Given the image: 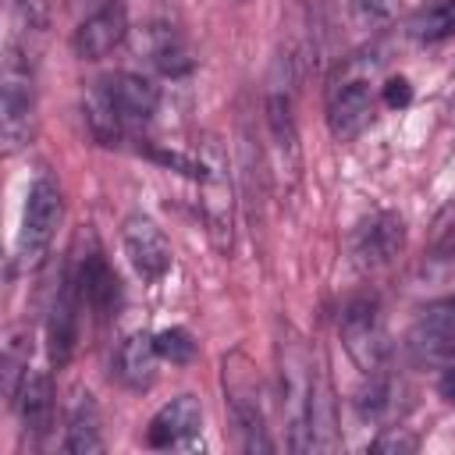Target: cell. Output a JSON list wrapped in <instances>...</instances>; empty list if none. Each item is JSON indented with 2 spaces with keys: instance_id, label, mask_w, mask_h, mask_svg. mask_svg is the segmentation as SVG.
I'll list each match as a JSON object with an SVG mask.
<instances>
[{
  "instance_id": "obj_1",
  "label": "cell",
  "mask_w": 455,
  "mask_h": 455,
  "mask_svg": "<svg viewBox=\"0 0 455 455\" xmlns=\"http://www.w3.org/2000/svg\"><path fill=\"white\" fill-rule=\"evenodd\" d=\"M64 217V199L53 178L39 174L28 192H25V210H21V228H18V242H14V259L18 267H39L43 256L53 245L57 224Z\"/></svg>"
},
{
  "instance_id": "obj_2",
  "label": "cell",
  "mask_w": 455,
  "mask_h": 455,
  "mask_svg": "<svg viewBox=\"0 0 455 455\" xmlns=\"http://www.w3.org/2000/svg\"><path fill=\"white\" fill-rule=\"evenodd\" d=\"M0 82H4L0 85V124H4L7 153H14L32 139V128H36V78H32V64L18 50V43L7 46Z\"/></svg>"
},
{
  "instance_id": "obj_3",
  "label": "cell",
  "mask_w": 455,
  "mask_h": 455,
  "mask_svg": "<svg viewBox=\"0 0 455 455\" xmlns=\"http://www.w3.org/2000/svg\"><path fill=\"white\" fill-rule=\"evenodd\" d=\"M316 370L309 363V352L302 348L299 338L288 334L281 341V395H284V419L291 430V448L306 451L309 448V398H313Z\"/></svg>"
},
{
  "instance_id": "obj_4",
  "label": "cell",
  "mask_w": 455,
  "mask_h": 455,
  "mask_svg": "<svg viewBox=\"0 0 455 455\" xmlns=\"http://www.w3.org/2000/svg\"><path fill=\"white\" fill-rule=\"evenodd\" d=\"M370 121H373L370 78L352 68V71H345V75L331 85V96H327V124H331L334 139L348 142V139H355Z\"/></svg>"
},
{
  "instance_id": "obj_5",
  "label": "cell",
  "mask_w": 455,
  "mask_h": 455,
  "mask_svg": "<svg viewBox=\"0 0 455 455\" xmlns=\"http://www.w3.org/2000/svg\"><path fill=\"white\" fill-rule=\"evenodd\" d=\"M224 377H231V384L228 380L224 384H228V405H231L242 448L245 451H274V441H270V430L263 419V405H259V387H256L252 373H245V370L238 373L224 359Z\"/></svg>"
},
{
  "instance_id": "obj_6",
  "label": "cell",
  "mask_w": 455,
  "mask_h": 455,
  "mask_svg": "<svg viewBox=\"0 0 455 455\" xmlns=\"http://www.w3.org/2000/svg\"><path fill=\"white\" fill-rule=\"evenodd\" d=\"M384 331H380V309H377V299L363 295V299H352L341 313V341L348 348V355L366 370H380V352H384Z\"/></svg>"
},
{
  "instance_id": "obj_7",
  "label": "cell",
  "mask_w": 455,
  "mask_h": 455,
  "mask_svg": "<svg viewBox=\"0 0 455 455\" xmlns=\"http://www.w3.org/2000/svg\"><path fill=\"white\" fill-rule=\"evenodd\" d=\"M121 242H124V252L142 281H160L171 270V242L149 217H142V213L128 217L121 228Z\"/></svg>"
},
{
  "instance_id": "obj_8",
  "label": "cell",
  "mask_w": 455,
  "mask_h": 455,
  "mask_svg": "<svg viewBox=\"0 0 455 455\" xmlns=\"http://www.w3.org/2000/svg\"><path fill=\"white\" fill-rule=\"evenodd\" d=\"M96 96L114 110V117L121 124H142V121H149L156 114V103H160L156 85L149 78H142V75H132V71L110 75L96 89Z\"/></svg>"
},
{
  "instance_id": "obj_9",
  "label": "cell",
  "mask_w": 455,
  "mask_h": 455,
  "mask_svg": "<svg viewBox=\"0 0 455 455\" xmlns=\"http://www.w3.org/2000/svg\"><path fill=\"white\" fill-rule=\"evenodd\" d=\"M405 249V224L398 213H373L352 235V256L359 267H387Z\"/></svg>"
},
{
  "instance_id": "obj_10",
  "label": "cell",
  "mask_w": 455,
  "mask_h": 455,
  "mask_svg": "<svg viewBox=\"0 0 455 455\" xmlns=\"http://www.w3.org/2000/svg\"><path fill=\"white\" fill-rule=\"evenodd\" d=\"M82 295H78V281L68 274L60 277V288L50 302L46 313V348H50V363L53 366H68L75 341H78V309H82Z\"/></svg>"
},
{
  "instance_id": "obj_11",
  "label": "cell",
  "mask_w": 455,
  "mask_h": 455,
  "mask_svg": "<svg viewBox=\"0 0 455 455\" xmlns=\"http://www.w3.org/2000/svg\"><path fill=\"white\" fill-rule=\"evenodd\" d=\"M409 341L419 359L451 363L455 359V295H444V299L423 306Z\"/></svg>"
},
{
  "instance_id": "obj_12",
  "label": "cell",
  "mask_w": 455,
  "mask_h": 455,
  "mask_svg": "<svg viewBox=\"0 0 455 455\" xmlns=\"http://www.w3.org/2000/svg\"><path fill=\"white\" fill-rule=\"evenodd\" d=\"M128 36V11L124 4H103L100 11H92L71 36V50L82 60H100L107 57L114 46H121V39Z\"/></svg>"
},
{
  "instance_id": "obj_13",
  "label": "cell",
  "mask_w": 455,
  "mask_h": 455,
  "mask_svg": "<svg viewBox=\"0 0 455 455\" xmlns=\"http://www.w3.org/2000/svg\"><path fill=\"white\" fill-rule=\"evenodd\" d=\"M267 124L281 153L295 156L299 149V132H295V85H291V60L281 57L274 64L270 85H267Z\"/></svg>"
},
{
  "instance_id": "obj_14",
  "label": "cell",
  "mask_w": 455,
  "mask_h": 455,
  "mask_svg": "<svg viewBox=\"0 0 455 455\" xmlns=\"http://www.w3.org/2000/svg\"><path fill=\"white\" fill-rule=\"evenodd\" d=\"M203 427V405L192 395L171 398L153 419H149V444L153 448H192V437Z\"/></svg>"
},
{
  "instance_id": "obj_15",
  "label": "cell",
  "mask_w": 455,
  "mask_h": 455,
  "mask_svg": "<svg viewBox=\"0 0 455 455\" xmlns=\"http://www.w3.org/2000/svg\"><path fill=\"white\" fill-rule=\"evenodd\" d=\"M11 402L18 405V416H21L28 434H46L50 430V423H53V384H50L46 373L25 366L21 384H18Z\"/></svg>"
},
{
  "instance_id": "obj_16",
  "label": "cell",
  "mask_w": 455,
  "mask_h": 455,
  "mask_svg": "<svg viewBox=\"0 0 455 455\" xmlns=\"http://www.w3.org/2000/svg\"><path fill=\"white\" fill-rule=\"evenodd\" d=\"M64 451L71 455H96L103 451V419L100 405L89 391H78L68 412V434H64Z\"/></svg>"
},
{
  "instance_id": "obj_17",
  "label": "cell",
  "mask_w": 455,
  "mask_h": 455,
  "mask_svg": "<svg viewBox=\"0 0 455 455\" xmlns=\"http://www.w3.org/2000/svg\"><path fill=\"white\" fill-rule=\"evenodd\" d=\"M75 281H78L82 302H85L96 316L114 313V306H117V299H121V288H117V274L107 267V259H103L100 252H92V256L82 259Z\"/></svg>"
},
{
  "instance_id": "obj_18",
  "label": "cell",
  "mask_w": 455,
  "mask_h": 455,
  "mask_svg": "<svg viewBox=\"0 0 455 455\" xmlns=\"http://www.w3.org/2000/svg\"><path fill=\"white\" fill-rule=\"evenodd\" d=\"M156 359H160V348H156V334H132L121 341L117 348V377L132 387V391H142L156 380Z\"/></svg>"
},
{
  "instance_id": "obj_19",
  "label": "cell",
  "mask_w": 455,
  "mask_h": 455,
  "mask_svg": "<svg viewBox=\"0 0 455 455\" xmlns=\"http://www.w3.org/2000/svg\"><path fill=\"white\" fill-rule=\"evenodd\" d=\"M412 36L419 43H441V39H451L455 36V0H441L427 11H419L412 18Z\"/></svg>"
},
{
  "instance_id": "obj_20",
  "label": "cell",
  "mask_w": 455,
  "mask_h": 455,
  "mask_svg": "<svg viewBox=\"0 0 455 455\" xmlns=\"http://www.w3.org/2000/svg\"><path fill=\"white\" fill-rule=\"evenodd\" d=\"M156 348H160V359H171V363H188L196 355V341L188 331L181 327H171V331H160L156 334Z\"/></svg>"
},
{
  "instance_id": "obj_21",
  "label": "cell",
  "mask_w": 455,
  "mask_h": 455,
  "mask_svg": "<svg viewBox=\"0 0 455 455\" xmlns=\"http://www.w3.org/2000/svg\"><path fill=\"white\" fill-rule=\"evenodd\" d=\"M11 4L25 18V25H43V0H11Z\"/></svg>"
},
{
  "instance_id": "obj_22",
  "label": "cell",
  "mask_w": 455,
  "mask_h": 455,
  "mask_svg": "<svg viewBox=\"0 0 455 455\" xmlns=\"http://www.w3.org/2000/svg\"><path fill=\"white\" fill-rule=\"evenodd\" d=\"M384 100H387L391 107L409 103V82H405V78H391V82H387V89H384Z\"/></svg>"
},
{
  "instance_id": "obj_23",
  "label": "cell",
  "mask_w": 455,
  "mask_h": 455,
  "mask_svg": "<svg viewBox=\"0 0 455 455\" xmlns=\"http://www.w3.org/2000/svg\"><path fill=\"white\" fill-rule=\"evenodd\" d=\"M437 391H441V398H444V402H455V366H448V370L441 373Z\"/></svg>"
}]
</instances>
